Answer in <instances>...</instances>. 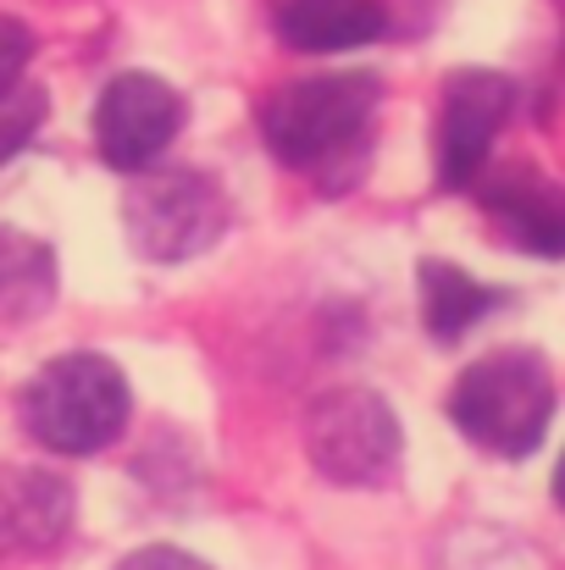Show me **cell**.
Segmentation results:
<instances>
[{
	"instance_id": "cell-6",
	"label": "cell",
	"mask_w": 565,
	"mask_h": 570,
	"mask_svg": "<svg viewBox=\"0 0 565 570\" xmlns=\"http://www.w3.org/2000/svg\"><path fill=\"white\" fill-rule=\"evenodd\" d=\"M184 134V95L150 72H123L106 83L95 106V145L100 161L117 173H145L156 167L173 139Z\"/></svg>"
},
{
	"instance_id": "cell-11",
	"label": "cell",
	"mask_w": 565,
	"mask_h": 570,
	"mask_svg": "<svg viewBox=\"0 0 565 570\" xmlns=\"http://www.w3.org/2000/svg\"><path fill=\"white\" fill-rule=\"evenodd\" d=\"M56 305V255L22 227H0V322H33Z\"/></svg>"
},
{
	"instance_id": "cell-12",
	"label": "cell",
	"mask_w": 565,
	"mask_h": 570,
	"mask_svg": "<svg viewBox=\"0 0 565 570\" xmlns=\"http://www.w3.org/2000/svg\"><path fill=\"white\" fill-rule=\"evenodd\" d=\"M494 305H499V294L483 288L471 272H460L449 261H421V327L438 344H460Z\"/></svg>"
},
{
	"instance_id": "cell-3",
	"label": "cell",
	"mask_w": 565,
	"mask_h": 570,
	"mask_svg": "<svg viewBox=\"0 0 565 570\" xmlns=\"http://www.w3.org/2000/svg\"><path fill=\"white\" fill-rule=\"evenodd\" d=\"M22 426L56 454H100L128 426V377L106 355H61L22 387Z\"/></svg>"
},
{
	"instance_id": "cell-13",
	"label": "cell",
	"mask_w": 565,
	"mask_h": 570,
	"mask_svg": "<svg viewBox=\"0 0 565 570\" xmlns=\"http://www.w3.org/2000/svg\"><path fill=\"white\" fill-rule=\"evenodd\" d=\"M39 122H45V89H28V83L6 89L0 95V161H11L39 134Z\"/></svg>"
},
{
	"instance_id": "cell-15",
	"label": "cell",
	"mask_w": 565,
	"mask_h": 570,
	"mask_svg": "<svg viewBox=\"0 0 565 570\" xmlns=\"http://www.w3.org/2000/svg\"><path fill=\"white\" fill-rule=\"evenodd\" d=\"M117 570H211L205 560H194L184 549H167V543H156V549H139V554H128Z\"/></svg>"
},
{
	"instance_id": "cell-7",
	"label": "cell",
	"mask_w": 565,
	"mask_h": 570,
	"mask_svg": "<svg viewBox=\"0 0 565 570\" xmlns=\"http://www.w3.org/2000/svg\"><path fill=\"white\" fill-rule=\"evenodd\" d=\"M516 111V83L505 72H455L438 106V184L471 189L488 173V150Z\"/></svg>"
},
{
	"instance_id": "cell-8",
	"label": "cell",
	"mask_w": 565,
	"mask_h": 570,
	"mask_svg": "<svg viewBox=\"0 0 565 570\" xmlns=\"http://www.w3.org/2000/svg\"><path fill=\"white\" fill-rule=\"evenodd\" d=\"M471 189L488 205L494 227L516 249L544 255V261H561L565 255V189L561 184H549L533 167H510V173H483Z\"/></svg>"
},
{
	"instance_id": "cell-4",
	"label": "cell",
	"mask_w": 565,
	"mask_h": 570,
	"mask_svg": "<svg viewBox=\"0 0 565 570\" xmlns=\"http://www.w3.org/2000/svg\"><path fill=\"white\" fill-rule=\"evenodd\" d=\"M123 227L145 261H188L227 233V194L194 167H145L123 194Z\"/></svg>"
},
{
	"instance_id": "cell-10",
	"label": "cell",
	"mask_w": 565,
	"mask_h": 570,
	"mask_svg": "<svg viewBox=\"0 0 565 570\" xmlns=\"http://www.w3.org/2000/svg\"><path fill=\"white\" fill-rule=\"evenodd\" d=\"M382 6L377 0H283L277 6V33L294 50L311 56H333V50H355L372 45L382 33Z\"/></svg>"
},
{
	"instance_id": "cell-14",
	"label": "cell",
	"mask_w": 565,
	"mask_h": 570,
	"mask_svg": "<svg viewBox=\"0 0 565 570\" xmlns=\"http://www.w3.org/2000/svg\"><path fill=\"white\" fill-rule=\"evenodd\" d=\"M33 56V33L17 17H0V95L22 83V67Z\"/></svg>"
},
{
	"instance_id": "cell-16",
	"label": "cell",
	"mask_w": 565,
	"mask_h": 570,
	"mask_svg": "<svg viewBox=\"0 0 565 570\" xmlns=\"http://www.w3.org/2000/svg\"><path fill=\"white\" fill-rule=\"evenodd\" d=\"M555 499L565 504V454H561V471H555Z\"/></svg>"
},
{
	"instance_id": "cell-5",
	"label": "cell",
	"mask_w": 565,
	"mask_h": 570,
	"mask_svg": "<svg viewBox=\"0 0 565 570\" xmlns=\"http://www.w3.org/2000/svg\"><path fill=\"white\" fill-rule=\"evenodd\" d=\"M399 415L372 387H333L305 410V454L339 488H382L399 471Z\"/></svg>"
},
{
	"instance_id": "cell-9",
	"label": "cell",
	"mask_w": 565,
	"mask_h": 570,
	"mask_svg": "<svg viewBox=\"0 0 565 570\" xmlns=\"http://www.w3.org/2000/svg\"><path fill=\"white\" fill-rule=\"evenodd\" d=\"M72 488L56 471L0 465V560L45 554L72 527Z\"/></svg>"
},
{
	"instance_id": "cell-1",
	"label": "cell",
	"mask_w": 565,
	"mask_h": 570,
	"mask_svg": "<svg viewBox=\"0 0 565 570\" xmlns=\"http://www.w3.org/2000/svg\"><path fill=\"white\" fill-rule=\"evenodd\" d=\"M377 100L382 83L372 72H322L283 83L261 106V139L289 173H305L322 189H344L372 156Z\"/></svg>"
},
{
	"instance_id": "cell-2",
	"label": "cell",
	"mask_w": 565,
	"mask_h": 570,
	"mask_svg": "<svg viewBox=\"0 0 565 570\" xmlns=\"http://www.w3.org/2000/svg\"><path fill=\"white\" fill-rule=\"evenodd\" d=\"M449 415L477 449H488L499 460H522L544 443V432L555 421V377L533 350L483 355L455 382Z\"/></svg>"
}]
</instances>
